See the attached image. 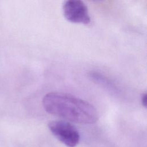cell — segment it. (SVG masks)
<instances>
[{
	"mask_svg": "<svg viewBox=\"0 0 147 147\" xmlns=\"http://www.w3.org/2000/svg\"><path fill=\"white\" fill-rule=\"evenodd\" d=\"M42 103L49 114L75 123L92 124L99 118L98 113L93 105L70 94L49 92L43 97Z\"/></svg>",
	"mask_w": 147,
	"mask_h": 147,
	"instance_id": "cell-1",
	"label": "cell"
},
{
	"mask_svg": "<svg viewBox=\"0 0 147 147\" xmlns=\"http://www.w3.org/2000/svg\"><path fill=\"white\" fill-rule=\"evenodd\" d=\"M48 127L51 133L67 147H76L80 136L77 128L70 122L64 120L50 121Z\"/></svg>",
	"mask_w": 147,
	"mask_h": 147,
	"instance_id": "cell-2",
	"label": "cell"
},
{
	"mask_svg": "<svg viewBox=\"0 0 147 147\" xmlns=\"http://www.w3.org/2000/svg\"><path fill=\"white\" fill-rule=\"evenodd\" d=\"M64 17L74 23L88 24L91 19L86 4L80 0H68L63 6Z\"/></svg>",
	"mask_w": 147,
	"mask_h": 147,
	"instance_id": "cell-3",
	"label": "cell"
},
{
	"mask_svg": "<svg viewBox=\"0 0 147 147\" xmlns=\"http://www.w3.org/2000/svg\"><path fill=\"white\" fill-rule=\"evenodd\" d=\"M146 92H144L142 94L141 96V103L142 105L144 107H146V100H147V98H146Z\"/></svg>",
	"mask_w": 147,
	"mask_h": 147,
	"instance_id": "cell-4",
	"label": "cell"
}]
</instances>
